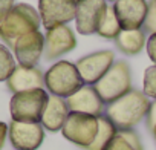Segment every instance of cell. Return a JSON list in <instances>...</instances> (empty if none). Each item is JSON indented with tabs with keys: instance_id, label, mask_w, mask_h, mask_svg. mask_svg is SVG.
I'll return each instance as SVG.
<instances>
[{
	"instance_id": "cell-24",
	"label": "cell",
	"mask_w": 156,
	"mask_h": 150,
	"mask_svg": "<svg viewBox=\"0 0 156 150\" xmlns=\"http://www.w3.org/2000/svg\"><path fill=\"white\" fill-rule=\"evenodd\" d=\"M14 0H0V25L2 22L8 17V14L11 12V9L14 8Z\"/></svg>"
},
{
	"instance_id": "cell-26",
	"label": "cell",
	"mask_w": 156,
	"mask_h": 150,
	"mask_svg": "<svg viewBox=\"0 0 156 150\" xmlns=\"http://www.w3.org/2000/svg\"><path fill=\"white\" fill-rule=\"evenodd\" d=\"M147 52L150 60L156 64V34H151L147 40Z\"/></svg>"
},
{
	"instance_id": "cell-12",
	"label": "cell",
	"mask_w": 156,
	"mask_h": 150,
	"mask_svg": "<svg viewBox=\"0 0 156 150\" xmlns=\"http://www.w3.org/2000/svg\"><path fill=\"white\" fill-rule=\"evenodd\" d=\"M76 46V38L73 31L67 25L55 26L48 29L44 37V58L55 60L67 52H70Z\"/></svg>"
},
{
	"instance_id": "cell-22",
	"label": "cell",
	"mask_w": 156,
	"mask_h": 150,
	"mask_svg": "<svg viewBox=\"0 0 156 150\" xmlns=\"http://www.w3.org/2000/svg\"><path fill=\"white\" fill-rule=\"evenodd\" d=\"M147 97L156 100V64L150 66L144 72V91Z\"/></svg>"
},
{
	"instance_id": "cell-30",
	"label": "cell",
	"mask_w": 156,
	"mask_h": 150,
	"mask_svg": "<svg viewBox=\"0 0 156 150\" xmlns=\"http://www.w3.org/2000/svg\"><path fill=\"white\" fill-rule=\"evenodd\" d=\"M115 2H116V0H115Z\"/></svg>"
},
{
	"instance_id": "cell-15",
	"label": "cell",
	"mask_w": 156,
	"mask_h": 150,
	"mask_svg": "<svg viewBox=\"0 0 156 150\" xmlns=\"http://www.w3.org/2000/svg\"><path fill=\"white\" fill-rule=\"evenodd\" d=\"M66 101L70 112H80V113H87L94 116H101L104 112V101L101 100L95 88L89 84L83 86L72 97L66 98Z\"/></svg>"
},
{
	"instance_id": "cell-21",
	"label": "cell",
	"mask_w": 156,
	"mask_h": 150,
	"mask_svg": "<svg viewBox=\"0 0 156 150\" xmlns=\"http://www.w3.org/2000/svg\"><path fill=\"white\" fill-rule=\"evenodd\" d=\"M16 69L14 57L11 55L9 49L0 45V81H6Z\"/></svg>"
},
{
	"instance_id": "cell-23",
	"label": "cell",
	"mask_w": 156,
	"mask_h": 150,
	"mask_svg": "<svg viewBox=\"0 0 156 150\" xmlns=\"http://www.w3.org/2000/svg\"><path fill=\"white\" fill-rule=\"evenodd\" d=\"M144 28H145V32L156 34V5H154V0L148 2V16H147V20L144 23Z\"/></svg>"
},
{
	"instance_id": "cell-16",
	"label": "cell",
	"mask_w": 156,
	"mask_h": 150,
	"mask_svg": "<svg viewBox=\"0 0 156 150\" xmlns=\"http://www.w3.org/2000/svg\"><path fill=\"white\" fill-rule=\"evenodd\" d=\"M69 113H70V110H69L66 98L51 95L49 100H48L46 109L43 112L40 124L44 129H48L49 132H58V130L63 129Z\"/></svg>"
},
{
	"instance_id": "cell-25",
	"label": "cell",
	"mask_w": 156,
	"mask_h": 150,
	"mask_svg": "<svg viewBox=\"0 0 156 150\" xmlns=\"http://www.w3.org/2000/svg\"><path fill=\"white\" fill-rule=\"evenodd\" d=\"M145 120H147V127H148V130H150V132H153V129L156 127V100H154V101H151V104H150V109H148V112H147Z\"/></svg>"
},
{
	"instance_id": "cell-13",
	"label": "cell",
	"mask_w": 156,
	"mask_h": 150,
	"mask_svg": "<svg viewBox=\"0 0 156 150\" xmlns=\"http://www.w3.org/2000/svg\"><path fill=\"white\" fill-rule=\"evenodd\" d=\"M14 54L22 66L35 67L44 54V35L40 31H34L20 37L14 46Z\"/></svg>"
},
{
	"instance_id": "cell-18",
	"label": "cell",
	"mask_w": 156,
	"mask_h": 150,
	"mask_svg": "<svg viewBox=\"0 0 156 150\" xmlns=\"http://www.w3.org/2000/svg\"><path fill=\"white\" fill-rule=\"evenodd\" d=\"M103 150H144L139 135L133 129L118 130Z\"/></svg>"
},
{
	"instance_id": "cell-6",
	"label": "cell",
	"mask_w": 156,
	"mask_h": 150,
	"mask_svg": "<svg viewBox=\"0 0 156 150\" xmlns=\"http://www.w3.org/2000/svg\"><path fill=\"white\" fill-rule=\"evenodd\" d=\"M98 129H100V116L70 112L61 129V133L67 141L83 148H87L94 144Z\"/></svg>"
},
{
	"instance_id": "cell-8",
	"label": "cell",
	"mask_w": 156,
	"mask_h": 150,
	"mask_svg": "<svg viewBox=\"0 0 156 150\" xmlns=\"http://www.w3.org/2000/svg\"><path fill=\"white\" fill-rule=\"evenodd\" d=\"M113 60H115V54L112 51H98L80 58L75 63V66L80 72L84 84L94 86L112 67Z\"/></svg>"
},
{
	"instance_id": "cell-1",
	"label": "cell",
	"mask_w": 156,
	"mask_h": 150,
	"mask_svg": "<svg viewBox=\"0 0 156 150\" xmlns=\"http://www.w3.org/2000/svg\"><path fill=\"white\" fill-rule=\"evenodd\" d=\"M150 104L151 101L144 92L132 89L121 98L107 104L104 109V115L116 126L118 130L133 129L136 124L141 123L142 118L147 116Z\"/></svg>"
},
{
	"instance_id": "cell-27",
	"label": "cell",
	"mask_w": 156,
	"mask_h": 150,
	"mask_svg": "<svg viewBox=\"0 0 156 150\" xmlns=\"http://www.w3.org/2000/svg\"><path fill=\"white\" fill-rule=\"evenodd\" d=\"M8 129H9L8 124L0 121V150H2L3 145H5V141H6V136H8Z\"/></svg>"
},
{
	"instance_id": "cell-5",
	"label": "cell",
	"mask_w": 156,
	"mask_h": 150,
	"mask_svg": "<svg viewBox=\"0 0 156 150\" xmlns=\"http://www.w3.org/2000/svg\"><path fill=\"white\" fill-rule=\"evenodd\" d=\"M94 88L104 104H110L121 98L129 91H132V73L129 64L121 60L115 61L104 77L97 84H94Z\"/></svg>"
},
{
	"instance_id": "cell-10",
	"label": "cell",
	"mask_w": 156,
	"mask_h": 150,
	"mask_svg": "<svg viewBox=\"0 0 156 150\" xmlns=\"http://www.w3.org/2000/svg\"><path fill=\"white\" fill-rule=\"evenodd\" d=\"M38 9L43 26L52 29L75 19L76 0H38Z\"/></svg>"
},
{
	"instance_id": "cell-11",
	"label": "cell",
	"mask_w": 156,
	"mask_h": 150,
	"mask_svg": "<svg viewBox=\"0 0 156 150\" xmlns=\"http://www.w3.org/2000/svg\"><path fill=\"white\" fill-rule=\"evenodd\" d=\"M113 9L124 31L141 29L148 16V2L145 0H116Z\"/></svg>"
},
{
	"instance_id": "cell-14",
	"label": "cell",
	"mask_w": 156,
	"mask_h": 150,
	"mask_svg": "<svg viewBox=\"0 0 156 150\" xmlns=\"http://www.w3.org/2000/svg\"><path fill=\"white\" fill-rule=\"evenodd\" d=\"M6 86L9 92L20 94L34 89L44 88V73L38 67H28V66H16L11 77L6 80Z\"/></svg>"
},
{
	"instance_id": "cell-19",
	"label": "cell",
	"mask_w": 156,
	"mask_h": 150,
	"mask_svg": "<svg viewBox=\"0 0 156 150\" xmlns=\"http://www.w3.org/2000/svg\"><path fill=\"white\" fill-rule=\"evenodd\" d=\"M116 132H118L116 126L106 115H101L100 116V129H98L97 138H95L94 144L90 147H87L86 150H103L106 147V144L115 136Z\"/></svg>"
},
{
	"instance_id": "cell-29",
	"label": "cell",
	"mask_w": 156,
	"mask_h": 150,
	"mask_svg": "<svg viewBox=\"0 0 156 150\" xmlns=\"http://www.w3.org/2000/svg\"><path fill=\"white\" fill-rule=\"evenodd\" d=\"M154 5H156V0H154Z\"/></svg>"
},
{
	"instance_id": "cell-3",
	"label": "cell",
	"mask_w": 156,
	"mask_h": 150,
	"mask_svg": "<svg viewBox=\"0 0 156 150\" xmlns=\"http://www.w3.org/2000/svg\"><path fill=\"white\" fill-rule=\"evenodd\" d=\"M44 86L52 95L69 98L84 86V81L73 63L61 60L44 73Z\"/></svg>"
},
{
	"instance_id": "cell-4",
	"label": "cell",
	"mask_w": 156,
	"mask_h": 150,
	"mask_svg": "<svg viewBox=\"0 0 156 150\" xmlns=\"http://www.w3.org/2000/svg\"><path fill=\"white\" fill-rule=\"evenodd\" d=\"M48 100L49 95L44 89L14 94L9 103V112L12 120L20 123H40Z\"/></svg>"
},
{
	"instance_id": "cell-2",
	"label": "cell",
	"mask_w": 156,
	"mask_h": 150,
	"mask_svg": "<svg viewBox=\"0 0 156 150\" xmlns=\"http://www.w3.org/2000/svg\"><path fill=\"white\" fill-rule=\"evenodd\" d=\"M40 25H41L40 12H37L28 3H19L11 9L8 17L0 25V38L14 49L20 37L38 31Z\"/></svg>"
},
{
	"instance_id": "cell-7",
	"label": "cell",
	"mask_w": 156,
	"mask_h": 150,
	"mask_svg": "<svg viewBox=\"0 0 156 150\" xmlns=\"http://www.w3.org/2000/svg\"><path fill=\"white\" fill-rule=\"evenodd\" d=\"M107 3L106 0H76L75 26L83 35L98 32V28L106 16Z\"/></svg>"
},
{
	"instance_id": "cell-9",
	"label": "cell",
	"mask_w": 156,
	"mask_h": 150,
	"mask_svg": "<svg viewBox=\"0 0 156 150\" xmlns=\"http://www.w3.org/2000/svg\"><path fill=\"white\" fill-rule=\"evenodd\" d=\"M8 136L16 150H37L44 139V127L40 123L11 121Z\"/></svg>"
},
{
	"instance_id": "cell-28",
	"label": "cell",
	"mask_w": 156,
	"mask_h": 150,
	"mask_svg": "<svg viewBox=\"0 0 156 150\" xmlns=\"http://www.w3.org/2000/svg\"><path fill=\"white\" fill-rule=\"evenodd\" d=\"M153 135H154V139H156V127L153 129Z\"/></svg>"
},
{
	"instance_id": "cell-17",
	"label": "cell",
	"mask_w": 156,
	"mask_h": 150,
	"mask_svg": "<svg viewBox=\"0 0 156 150\" xmlns=\"http://www.w3.org/2000/svg\"><path fill=\"white\" fill-rule=\"evenodd\" d=\"M116 48L126 55H138L145 45V32L141 29L121 31L115 38Z\"/></svg>"
},
{
	"instance_id": "cell-20",
	"label": "cell",
	"mask_w": 156,
	"mask_h": 150,
	"mask_svg": "<svg viewBox=\"0 0 156 150\" xmlns=\"http://www.w3.org/2000/svg\"><path fill=\"white\" fill-rule=\"evenodd\" d=\"M121 31H122V28H121V25H119V22L116 19L113 6H107L106 16H104L97 34L104 37V38H116Z\"/></svg>"
}]
</instances>
